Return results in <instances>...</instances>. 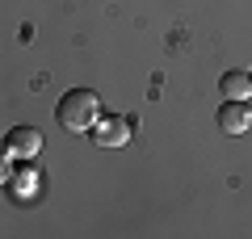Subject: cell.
Wrapping results in <instances>:
<instances>
[{
	"label": "cell",
	"instance_id": "cell-5",
	"mask_svg": "<svg viewBox=\"0 0 252 239\" xmlns=\"http://www.w3.org/2000/svg\"><path fill=\"white\" fill-rule=\"evenodd\" d=\"M219 126H223V134H248L252 130V109L244 105V101H223Z\"/></svg>",
	"mask_w": 252,
	"mask_h": 239
},
{
	"label": "cell",
	"instance_id": "cell-3",
	"mask_svg": "<svg viewBox=\"0 0 252 239\" xmlns=\"http://www.w3.org/2000/svg\"><path fill=\"white\" fill-rule=\"evenodd\" d=\"M93 143L97 147H126L130 143V122L126 118H114V114H101L93 122Z\"/></svg>",
	"mask_w": 252,
	"mask_h": 239
},
{
	"label": "cell",
	"instance_id": "cell-2",
	"mask_svg": "<svg viewBox=\"0 0 252 239\" xmlns=\"http://www.w3.org/2000/svg\"><path fill=\"white\" fill-rule=\"evenodd\" d=\"M0 147L9 151V159H34L38 151H42V130H38V126H13Z\"/></svg>",
	"mask_w": 252,
	"mask_h": 239
},
{
	"label": "cell",
	"instance_id": "cell-6",
	"mask_svg": "<svg viewBox=\"0 0 252 239\" xmlns=\"http://www.w3.org/2000/svg\"><path fill=\"white\" fill-rule=\"evenodd\" d=\"M219 84H223V97L227 101H248L252 97V76H248V71H227Z\"/></svg>",
	"mask_w": 252,
	"mask_h": 239
},
{
	"label": "cell",
	"instance_id": "cell-7",
	"mask_svg": "<svg viewBox=\"0 0 252 239\" xmlns=\"http://www.w3.org/2000/svg\"><path fill=\"white\" fill-rule=\"evenodd\" d=\"M9 177H13V164H9V151L0 147V189L9 185Z\"/></svg>",
	"mask_w": 252,
	"mask_h": 239
},
{
	"label": "cell",
	"instance_id": "cell-1",
	"mask_svg": "<svg viewBox=\"0 0 252 239\" xmlns=\"http://www.w3.org/2000/svg\"><path fill=\"white\" fill-rule=\"evenodd\" d=\"M59 122L67 126V130H93V122L101 118V101L93 89H72L59 97Z\"/></svg>",
	"mask_w": 252,
	"mask_h": 239
},
{
	"label": "cell",
	"instance_id": "cell-4",
	"mask_svg": "<svg viewBox=\"0 0 252 239\" xmlns=\"http://www.w3.org/2000/svg\"><path fill=\"white\" fill-rule=\"evenodd\" d=\"M4 189L13 193V202H34L38 189H42V172H38L30 159H21V168L9 177V185H4Z\"/></svg>",
	"mask_w": 252,
	"mask_h": 239
}]
</instances>
